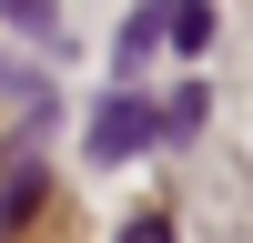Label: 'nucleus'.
Wrapping results in <instances>:
<instances>
[{"label": "nucleus", "mask_w": 253, "mask_h": 243, "mask_svg": "<svg viewBox=\"0 0 253 243\" xmlns=\"http://www.w3.org/2000/svg\"><path fill=\"white\" fill-rule=\"evenodd\" d=\"M142 142H162V112H152V101H132V91H112V101L91 112V152H101V162H132Z\"/></svg>", "instance_id": "nucleus-1"}, {"label": "nucleus", "mask_w": 253, "mask_h": 243, "mask_svg": "<svg viewBox=\"0 0 253 243\" xmlns=\"http://www.w3.org/2000/svg\"><path fill=\"white\" fill-rule=\"evenodd\" d=\"M41 202V152H20L10 162V182H0V233H20V213Z\"/></svg>", "instance_id": "nucleus-2"}, {"label": "nucleus", "mask_w": 253, "mask_h": 243, "mask_svg": "<svg viewBox=\"0 0 253 243\" xmlns=\"http://www.w3.org/2000/svg\"><path fill=\"white\" fill-rule=\"evenodd\" d=\"M162 31H172V10H142L132 31H122V81H132L142 61H152V40H162Z\"/></svg>", "instance_id": "nucleus-3"}, {"label": "nucleus", "mask_w": 253, "mask_h": 243, "mask_svg": "<svg viewBox=\"0 0 253 243\" xmlns=\"http://www.w3.org/2000/svg\"><path fill=\"white\" fill-rule=\"evenodd\" d=\"M172 40H193V51H203V40H213V10H203V0H172Z\"/></svg>", "instance_id": "nucleus-4"}, {"label": "nucleus", "mask_w": 253, "mask_h": 243, "mask_svg": "<svg viewBox=\"0 0 253 243\" xmlns=\"http://www.w3.org/2000/svg\"><path fill=\"white\" fill-rule=\"evenodd\" d=\"M122 243H172V223H162V213H142V223H122Z\"/></svg>", "instance_id": "nucleus-5"}, {"label": "nucleus", "mask_w": 253, "mask_h": 243, "mask_svg": "<svg viewBox=\"0 0 253 243\" xmlns=\"http://www.w3.org/2000/svg\"><path fill=\"white\" fill-rule=\"evenodd\" d=\"M0 10H10L20 31H41V20H51V0H0Z\"/></svg>", "instance_id": "nucleus-6"}]
</instances>
